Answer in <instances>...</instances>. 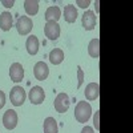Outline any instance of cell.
<instances>
[{"instance_id": "1", "label": "cell", "mask_w": 133, "mask_h": 133, "mask_svg": "<svg viewBox=\"0 0 133 133\" xmlns=\"http://www.w3.org/2000/svg\"><path fill=\"white\" fill-rule=\"evenodd\" d=\"M92 115V107L87 101H80L75 108V118L81 124H85Z\"/></svg>"}, {"instance_id": "2", "label": "cell", "mask_w": 133, "mask_h": 133, "mask_svg": "<svg viewBox=\"0 0 133 133\" xmlns=\"http://www.w3.org/2000/svg\"><path fill=\"white\" fill-rule=\"evenodd\" d=\"M25 97H27L25 91L21 87H19V85L14 87L12 89H11V92H9L11 103H12L15 107H21V105H23L24 101H25Z\"/></svg>"}, {"instance_id": "3", "label": "cell", "mask_w": 133, "mask_h": 133, "mask_svg": "<svg viewBox=\"0 0 133 133\" xmlns=\"http://www.w3.org/2000/svg\"><path fill=\"white\" fill-rule=\"evenodd\" d=\"M33 28V23H32V19L28 16H20L16 21V29L19 32V35L21 36H25L32 31Z\"/></svg>"}, {"instance_id": "4", "label": "cell", "mask_w": 133, "mask_h": 133, "mask_svg": "<svg viewBox=\"0 0 133 133\" xmlns=\"http://www.w3.org/2000/svg\"><path fill=\"white\" fill-rule=\"evenodd\" d=\"M44 33L48 37V40L56 41L60 37V25L56 21H47L44 25Z\"/></svg>"}, {"instance_id": "5", "label": "cell", "mask_w": 133, "mask_h": 133, "mask_svg": "<svg viewBox=\"0 0 133 133\" xmlns=\"http://www.w3.org/2000/svg\"><path fill=\"white\" fill-rule=\"evenodd\" d=\"M55 109H56V112L59 113H65L66 110L69 109V105H71V101H69V97L66 93H59L55 98Z\"/></svg>"}, {"instance_id": "6", "label": "cell", "mask_w": 133, "mask_h": 133, "mask_svg": "<svg viewBox=\"0 0 133 133\" xmlns=\"http://www.w3.org/2000/svg\"><path fill=\"white\" fill-rule=\"evenodd\" d=\"M28 97H29V101L35 105H39L44 101V98H45V92L41 87H32V89L29 91L28 93Z\"/></svg>"}, {"instance_id": "7", "label": "cell", "mask_w": 133, "mask_h": 133, "mask_svg": "<svg viewBox=\"0 0 133 133\" xmlns=\"http://www.w3.org/2000/svg\"><path fill=\"white\" fill-rule=\"evenodd\" d=\"M3 125L5 129H15L17 125V113L14 109H8L3 116Z\"/></svg>"}, {"instance_id": "8", "label": "cell", "mask_w": 133, "mask_h": 133, "mask_svg": "<svg viewBox=\"0 0 133 133\" xmlns=\"http://www.w3.org/2000/svg\"><path fill=\"white\" fill-rule=\"evenodd\" d=\"M9 77L15 83H20L24 79V68L20 63H14L9 68Z\"/></svg>"}, {"instance_id": "9", "label": "cell", "mask_w": 133, "mask_h": 133, "mask_svg": "<svg viewBox=\"0 0 133 133\" xmlns=\"http://www.w3.org/2000/svg\"><path fill=\"white\" fill-rule=\"evenodd\" d=\"M33 75H35V77L39 80V81H43L45 80L48 75H49V69H48V65L44 63V61H39L35 64V66H33Z\"/></svg>"}, {"instance_id": "10", "label": "cell", "mask_w": 133, "mask_h": 133, "mask_svg": "<svg viewBox=\"0 0 133 133\" xmlns=\"http://www.w3.org/2000/svg\"><path fill=\"white\" fill-rule=\"evenodd\" d=\"M83 27L85 31H92L95 27H96V23H97V16L95 15V12L92 11H87L83 15Z\"/></svg>"}, {"instance_id": "11", "label": "cell", "mask_w": 133, "mask_h": 133, "mask_svg": "<svg viewBox=\"0 0 133 133\" xmlns=\"http://www.w3.org/2000/svg\"><path fill=\"white\" fill-rule=\"evenodd\" d=\"M98 96H100V85L97 83L88 84L87 88H85V97H87V100L92 101V100L98 98Z\"/></svg>"}, {"instance_id": "12", "label": "cell", "mask_w": 133, "mask_h": 133, "mask_svg": "<svg viewBox=\"0 0 133 133\" xmlns=\"http://www.w3.org/2000/svg\"><path fill=\"white\" fill-rule=\"evenodd\" d=\"M25 48H27V52L31 55V56L36 55L39 52V39L36 36L31 35L25 41Z\"/></svg>"}, {"instance_id": "13", "label": "cell", "mask_w": 133, "mask_h": 133, "mask_svg": "<svg viewBox=\"0 0 133 133\" xmlns=\"http://www.w3.org/2000/svg\"><path fill=\"white\" fill-rule=\"evenodd\" d=\"M61 17V9L57 7V5H52V7H48L47 11H45V20L47 21H56Z\"/></svg>"}, {"instance_id": "14", "label": "cell", "mask_w": 133, "mask_h": 133, "mask_svg": "<svg viewBox=\"0 0 133 133\" xmlns=\"http://www.w3.org/2000/svg\"><path fill=\"white\" fill-rule=\"evenodd\" d=\"M64 19L66 23H75L77 19V9L73 4H68L64 7Z\"/></svg>"}, {"instance_id": "15", "label": "cell", "mask_w": 133, "mask_h": 133, "mask_svg": "<svg viewBox=\"0 0 133 133\" xmlns=\"http://www.w3.org/2000/svg\"><path fill=\"white\" fill-rule=\"evenodd\" d=\"M43 129H44V133H57L59 127H57L56 120H55L53 117H47L45 120H44Z\"/></svg>"}, {"instance_id": "16", "label": "cell", "mask_w": 133, "mask_h": 133, "mask_svg": "<svg viewBox=\"0 0 133 133\" xmlns=\"http://www.w3.org/2000/svg\"><path fill=\"white\" fill-rule=\"evenodd\" d=\"M11 27H12V15L5 11L0 15V28L7 32L11 29Z\"/></svg>"}, {"instance_id": "17", "label": "cell", "mask_w": 133, "mask_h": 133, "mask_svg": "<svg viewBox=\"0 0 133 133\" xmlns=\"http://www.w3.org/2000/svg\"><path fill=\"white\" fill-rule=\"evenodd\" d=\"M64 60V52L60 49V48H55L49 52V61L53 64V65H59L61 64Z\"/></svg>"}, {"instance_id": "18", "label": "cell", "mask_w": 133, "mask_h": 133, "mask_svg": "<svg viewBox=\"0 0 133 133\" xmlns=\"http://www.w3.org/2000/svg\"><path fill=\"white\" fill-rule=\"evenodd\" d=\"M88 53H89L91 57H95V59L100 56V40L97 37L91 40L89 45H88Z\"/></svg>"}, {"instance_id": "19", "label": "cell", "mask_w": 133, "mask_h": 133, "mask_svg": "<svg viewBox=\"0 0 133 133\" xmlns=\"http://www.w3.org/2000/svg\"><path fill=\"white\" fill-rule=\"evenodd\" d=\"M24 9L27 15L35 16L39 12V2H36V0H27V2H24Z\"/></svg>"}, {"instance_id": "20", "label": "cell", "mask_w": 133, "mask_h": 133, "mask_svg": "<svg viewBox=\"0 0 133 133\" xmlns=\"http://www.w3.org/2000/svg\"><path fill=\"white\" fill-rule=\"evenodd\" d=\"M77 79H79V83H77V88H81V85H83V83H84V72H83V69L80 68V66H77Z\"/></svg>"}, {"instance_id": "21", "label": "cell", "mask_w": 133, "mask_h": 133, "mask_svg": "<svg viewBox=\"0 0 133 133\" xmlns=\"http://www.w3.org/2000/svg\"><path fill=\"white\" fill-rule=\"evenodd\" d=\"M98 116H100V110H96V115H95V117H93V124H95V127H96V130H100Z\"/></svg>"}, {"instance_id": "22", "label": "cell", "mask_w": 133, "mask_h": 133, "mask_svg": "<svg viewBox=\"0 0 133 133\" xmlns=\"http://www.w3.org/2000/svg\"><path fill=\"white\" fill-rule=\"evenodd\" d=\"M76 4L79 5L80 8H87L88 5L91 4V2H89V0H85V2H84V0H77V2H76Z\"/></svg>"}, {"instance_id": "23", "label": "cell", "mask_w": 133, "mask_h": 133, "mask_svg": "<svg viewBox=\"0 0 133 133\" xmlns=\"http://www.w3.org/2000/svg\"><path fill=\"white\" fill-rule=\"evenodd\" d=\"M4 104H5V95L3 91H0V109L4 107Z\"/></svg>"}, {"instance_id": "24", "label": "cell", "mask_w": 133, "mask_h": 133, "mask_svg": "<svg viewBox=\"0 0 133 133\" xmlns=\"http://www.w3.org/2000/svg\"><path fill=\"white\" fill-rule=\"evenodd\" d=\"M2 4H3L4 7H7V8H12V7L15 5V2H14V0H11V2H7V0H2Z\"/></svg>"}, {"instance_id": "25", "label": "cell", "mask_w": 133, "mask_h": 133, "mask_svg": "<svg viewBox=\"0 0 133 133\" xmlns=\"http://www.w3.org/2000/svg\"><path fill=\"white\" fill-rule=\"evenodd\" d=\"M81 133H95V132H93V129L91 127H84L83 130H81Z\"/></svg>"}, {"instance_id": "26", "label": "cell", "mask_w": 133, "mask_h": 133, "mask_svg": "<svg viewBox=\"0 0 133 133\" xmlns=\"http://www.w3.org/2000/svg\"><path fill=\"white\" fill-rule=\"evenodd\" d=\"M96 12L98 14V2H96Z\"/></svg>"}]
</instances>
